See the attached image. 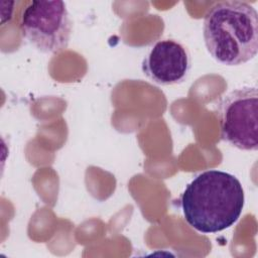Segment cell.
<instances>
[{
	"mask_svg": "<svg viewBox=\"0 0 258 258\" xmlns=\"http://www.w3.org/2000/svg\"><path fill=\"white\" fill-rule=\"evenodd\" d=\"M245 194L240 180L229 172L209 169L196 175L180 197L186 223L195 230L212 234L233 226L240 218Z\"/></svg>",
	"mask_w": 258,
	"mask_h": 258,
	"instance_id": "1",
	"label": "cell"
},
{
	"mask_svg": "<svg viewBox=\"0 0 258 258\" xmlns=\"http://www.w3.org/2000/svg\"><path fill=\"white\" fill-rule=\"evenodd\" d=\"M191 67L186 47L174 39H161L154 43L142 61V72L153 83L170 86L182 83Z\"/></svg>",
	"mask_w": 258,
	"mask_h": 258,
	"instance_id": "5",
	"label": "cell"
},
{
	"mask_svg": "<svg viewBox=\"0 0 258 258\" xmlns=\"http://www.w3.org/2000/svg\"><path fill=\"white\" fill-rule=\"evenodd\" d=\"M221 137L232 146L248 151L258 149V91L242 87L229 92L219 103Z\"/></svg>",
	"mask_w": 258,
	"mask_h": 258,
	"instance_id": "4",
	"label": "cell"
},
{
	"mask_svg": "<svg viewBox=\"0 0 258 258\" xmlns=\"http://www.w3.org/2000/svg\"><path fill=\"white\" fill-rule=\"evenodd\" d=\"M207 50L218 62L233 67L253 59L258 51V13L249 3H215L204 17Z\"/></svg>",
	"mask_w": 258,
	"mask_h": 258,
	"instance_id": "2",
	"label": "cell"
},
{
	"mask_svg": "<svg viewBox=\"0 0 258 258\" xmlns=\"http://www.w3.org/2000/svg\"><path fill=\"white\" fill-rule=\"evenodd\" d=\"M19 24L23 36L42 52L58 53L69 45L73 24L62 1L28 2Z\"/></svg>",
	"mask_w": 258,
	"mask_h": 258,
	"instance_id": "3",
	"label": "cell"
}]
</instances>
